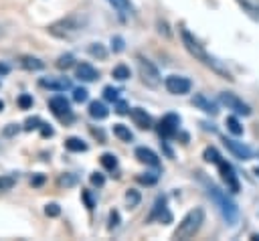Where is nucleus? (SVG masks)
Masks as SVG:
<instances>
[{
  "mask_svg": "<svg viewBox=\"0 0 259 241\" xmlns=\"http://www.w3.org/2000/svg\"><path fill=\"white\" fill-rule=\"evenodd\" d=\"M113 136L119 138L121 142H132V140H134V134H132L130 128L123 126V124H115V126H113Z\"/></svg>",
  "mask_w": 259,
  "mask_h": 241,
  "instance_id": "4be33fe9",
  "label": "nucleus"
},
{
  "mask_svg": "<svg viewBox=\"0 0 259 241\" xmlns=\"http://www.w3.org/2000/svg\"><path fill=\"white\" fill-rule=\"evenodd\" d=\"M103 97H105L107 101H117V99H119V91H117L115 87L107 85V87H103Z\"/></svg>",
  "mask_w": 259,
  "mask_h": 241,
  "instance_id": "72a5a7b5",
  "label": "nucleus"
},
{
  "mask_svg": "<svg viewBox=\"0 0 259 241\" xmlns=\"http://www.w3.org/2000/svg\"><path fill=\"white\" fill-rule=\"evenodd\" d=\"M73 99H75L77 103H83V101L89 99V91H87L85 87H77V89H73Z\"/></svg>",
  "mask_w": 259,
  "mask_h": 241,
  "instance_id": "473e14b6",
  "label": "nucleus"
},
{
  "mask_svg": "<svg viewBox=\"0 0 259 241\" xmlns=\"http://www.w3.org/2000/svg\"><path fill=\"white\" fill-rule=\"evenodd\" d=\"M202 158L206 160V162H212V164H217L223 156L219 154V150L217 148H212V146H208V148H204V152H202Z\"/></svg>",
  "mask_w": 259,
  "mask_h": 241,
  "instance_id": "c756f323",
  "label": "nucleus"
},
{
  "mask_svg": "<svg viewBox=\"0 0 259 241\" xmlns=\"http://www.w3.org/2000/svg\"><path fill=\"white\" fill-rule=\"evenodd\" d=\"M2 109H4V101L0 99V111H2Z\"/></svg>",
  "mask_w": 259,
  "mask_h": 241,
  "instance_id": "3c124183",
  "label": "nucleus"
},
{
  "mask_svg": "<svg viewBox=\"0 0 259 241\" xmlns=\"http://www.w3.org/2000/svg\"><path fill=\"white\" fill-rule=\"evenodd\" d=\"M89 180H91V184H93V186H103V182H105L103 174H99V172H93V174L89 176Z\"/></svg>",
  "mask_w": 259,
  "mask_h": 241,
  "instance_id": "a19ab883",
  "label": "nucleus"
},
{
  "mask_svg": "<svg viewBox=\"0 0 259 241\" xmlns=\"http://www.w3.org/2000/svg\"><path fill=\"white\" fill-rule=\"evenodd\" d=\"M253 172H255V174H257V176H259V166H257V168H255V170H253Z\"/></svg>",
  "mask_w": 259,
  "mask_h": 241,
  "instance_id": "603ef678",
  "label": "nucleus"
},
{
  "mask_svg": "<svg viewBox=\"0 0 259 241\" xmlns=\"http://www.w3.org/2000/svg\"><path fill=\"white\" fill-rule=\"evenodd\" d=\"M81 196H83V200H85V205H87V209H93V207H95V203H93V198H91V194H89V190H83V192H81Z\"/></svg>",
  "mask_w": 259,
  "mask_h": 241,
  "instance_id": "37998d69",
  "label": "nucleus"
},
{
  "mask_svg": "<svg viewBox=\"0 0 259 241\" xmlns=\"http://www.w3.org/2000/svg\"><path fill=\"white\" fill-rule=\"evenodd\" d=\"M18 107H20V109H28V107H32V95H28V93H20V97H18Z\"/></svg>",
  "mask_w": 259,
  "mask_h": 241,
  "instance_id": "f704fd0d",
  "label": "nucleus"
},
{
  "mask_svg": "<svg viewBox=\"0 0 259 241\" xmlns=\"http://www.w3.org/2000/svg\"><path fill=\"white\" fill-rule=\"evenodd\" d=\"M45 213H47L49 217H59V215H61V207H59L57 203H49V205L45 207Z\"/></svg>",
  "mask_w": 259,
  "mask_h": 241,
  "instance_id": "4c0bfd02",
  "label": "nucleus"
},
{
  "mask_svg": "<svg viewBox=\"0 0 259 241\" xmlns=\"http://www.w3.org/2000/svg\"><path fill=\"white\" fill-rule=\"evenodd\" d=\"M42 180H45V176H40V174H38V176H34V178H32V184H34V186H38V184H42Z\"/></svg>",
  "mask_w": 259,
  "mask_h": 241,
  "instance_id": "de8ad7c7",
  "label": "nucleus"
},
{
  "mask_svg": "<svg viewBox=\"0 0 259 241\" xmlns=\"http://www.w3.org/2000/svg\"><path fill=\"white\" fill-rule=\"evenodd\" d=\"M223 142H225L227 150H229L235 158H239V160H251L253 152H251V148H249V146H245L243 142H237V140H233V138H225Z\"/></svg>",
  "mask_w": 259,
  "mask_h": 241,
  "instance_id": "f8f14e48",
  "label": "nucleus"
},
{
  "mask_svg": "<svg viewBox=\"0 0 259 241\" xmlns=\"http://www.w3.org/2000/svg\"><path fill=\"white\" fill-rule=\"evenodd\" d=\"M138 71H140V77H142V83L150 89H158L160 83H162V77L158 73V69L148 61L144 59L142 55H138Z\"/></svg>",
  "mask_w": 259,
  "mask_h": 241,
  "instance_id": "39448f33",
  "label": "nucleus"
},
{
  "mask_svg": "<svg viewBox=\"0 0 259 241\" xmlns=\"http://www.w3.org/2000/svg\"><path fill=\"white\" fill-rule=\"evenodd\" d=\"M156 180H158V174H150V172L138 176V182H142V184H156Z\"/></svg>",
  "mask_w": 259,
  "mask_h": 241,
  "instance_id": "e433bc0d",
  "label": "nucleus"
},
{
  "mask_svg": "<svg viewBox=\"0 0 259 241\" xmlns=\"http://www.w3.org/2000/svg\"><path fill=\"white\" fill-rule=\"evenodd\" d=\"M251 239H255V241H259V233H253V235H251Z\"/></svg>",
  "mask_w": 259,
  "mask_h": 241,
  "instance_id": "8fccbe9b",
  "label": "nucleus"
},
{
  "mask_svg": "<svg viewBox=\"0 0 259 241\" xmlns=\"http://www.w3.org/2000/svg\"><path fill=\"white\" fill-rule=\"evenodd\" d=\"M140 200H142V196H140L138 190H134V188H127V190H125V203H127V209L138 207Z\"/></svg>",
  "mask_w": 259,
  "mask_h": 241,
  "instance_id": "c85d7f7f",
  "label": "nucleus"
},
{
  "mask_svg": "<svg viewBox=\"0 0 259 241\" xmlns=\"http://www.w3.org/2000/svg\"><path fill=\"white\" fill-rule=\"evenodd\" d=\"M178 126H180V117L176 113H166L160 119V124H158V134L162 138H166V140L168 138H174L176 132H178Z\"/></svg>",
  "mask_w": 259,
  "mask_h": 241,
  "instance_id": "9d476101",
  "label": "nucleus"
},
{
  "mask_svg": "<svg viewBox=\"0 0 259 241\" xmlns=\"http://www.w3.org/2000/svg\"><path fill=\"white\" fill-rule=\"evenodd\" d=\"M38 85L45 89H51V91H67V89H71V79H67V77H40Z\"/></svg>",
  "mask_w": 259,
  "mask_h": 241,
  "instance_id": "ddd939ff",
  "label": "nucleus"
},
{
  "mask_svg": "<svg viewBox=\"0 0 259 241\" xmlns=\"http://www.w3.org/2000/svg\"><path fill=\"white\" fill-rule=\"evenodd\" d=\"M164 87H166L168 93H172V95H184V93L190 91L192 83H190L188 77H182V75H168V77L164 79Z\"/></svg>",
  "mask_w": 259,
  "mask_h": 241,
  "instance_id": "6e6552de",
  "label": "nucleus"
},
{
  "mask_svg": "<svg viewBox=\"0 0 259 241\" xmlns=\"http://www.w3.org/2000/svg\"><path fill=\"white\" fill-rule=\"evenodd\" d=\"M57 67H59L61 71H67V69L75 67V57H73L71 53H65V55H61V57L57 59Z\"/></svg>",
  "mask_w": 259,
  "mask_h": 241,
  "instance_id": "a878e982",
  "label": "nucleus"
},
{
  "mask_svg": "<svg viewBox=\"0 0 259 241\" xmlns=\"http://www.w3.org/2000/svg\"><path fill=\"white\" fill-rule=\"evenodd\" d=\"M65 148H67L69 152H87V144H85L81 138H77V136L67 138V140H65Z\"/></svg>",
  "mask_w": 259,
  "mask_h": 241,
  "instance_id": "412c9836",
  "label": "nucleus"
},
{
  "mask_svg": "<svg viewBox=\"0 0 259 241\" xmlns=\"http://www.w3.org/2000/svg\"><path fill=\"white\" fill-rule=\"evenodd\" d=\"M115 111H117V113H127V103L117 99V109H115Z\"/></svg>",
  "mask_w": 259,
  "mask_h": 241,
  "instance_id": "a18cd8bd",
  "label": "nucleus"
},
{
  "mask_svg": "<svg viewBox=\"0 0 259 241\" xmlns=\"http://www.w3.org/2000/svg\"><path fill=\"white\" fill-rule=\"evenodd\" d=\"M130 115H132L134 124H136L138 128H142V130H148V128L152 126V115H150L146 109H142V107L130 109Z\"/></svg>",
  "mask_w": 259,
  "mask_h": 241,
  "instance_id": "f3484780",
  "label": "nucleus"
},
{
  "mask_svg": "<svg viewBox=\"0 0 259 241\" xmlns=\"http://www.w3.org/2000/svg\"><path fill=\"white\" fill-rule=\"evenodd\" d=\"M89 115L93 117V119H105L107 115H109V109H107V105L103 103V101H91L89 103Z\"/></svg>",
  "mask_w": 259,
  "mask_h": 241,
  "instance_id": "a211bd4d",
  "label": "nucleus"
},
{
  "mask_svg": "<svg viewBox=\"0 0 259 241\" xmlns=\"http://www.w3.org/2000/svg\"><path fill=\"white\" fill-rule=\"evenodd\" d=\"M20 65L24 69H28V71H40V69H45V63L38 57H30V55L20 57Z\"/></svg>",
  "mask_w": 259,
  "mask_h": 241,
  "instance_id": "aec40b11",
  "label": "nucleus"
},
{
  "mask_svg": "<svg viewBox=\"0 0 259 241\" xmlns=\"http://www.w3.org/2000/svg\"><path fill=\"white\" fill-rule=\"evenodd\" d=\"M200 180L204 182L206 192H208V196L212 198V203L219 207V211H221L223 219H225L229 225H235V223H237V219H239V207L235 205V200H231V198L227 196V192H225V190H221V188H219L214 182H210L208 178L200 176Z\"/></svg>",
  "mask_w": 259,
  "mask_h": 241,
  "instance_id": "f03ea898",
  "label": "nucleus"
},
{
  "mask_svg": "<svg viewBox=\"0 0 259 241\" xmlns=\"http://www.w3.org/2000/svg\"><path fill=\"white\" fill-rule=\"evenodd\" d=\"M219 101H221L227 109L235 111L237 115H251V107H249L241 97H237V95L231 93V91H223V93L219 95Z\"/></svg>",
  "mask_w": 259,
  "mask_h": 241,
  "instance_id": "423d86ee",
  "label": "nucleus"
},
{
  "mask_svg": "<svg viewBox=\"0 0 259 241\" xmlns=\"http://www.w3.org/2000/svg\"><path fill=\"white\" fill-rule=\"evenodd\" d=\"M225 126H227V130H229L233 136H241V134H243V126H241V122H239L235 115H229V117L225 119Z\"/></svg>",
  "mask_w": 259,
  "mask_h": 241,
  "instance_id": "5701e85b",
  "label": "nucleus"
},
{
  "mask_svg": "<svg viewBox=\"0 0 259 241\" xmlns=\"http://www.w3.org/2000/svg\"><path fill=\"white\" fill-rule=\"evenodd\" d=\"M91 134H93L95 138H99V142H103V140H105V136H103V132H101V130H95V128H91Z\"/></svg>",
  "mask_w": 259,
  "mask_h": 241,
  "instance_id": "49530a36",
  "label": "nucleus"
},
{
  "mask_svg": "<svg viewBox=\"0 0 259 241\" xmlns=\"http://www.w3.org/2000/svg\"><path fill=\"white\" fill-rule=\"evenodd\" d=\"M190 103H192L194 107H198L200 111L208 113V115H217V113H219L217 103H214L212 99H208L206 95H202V93H194V95H192V99H190Z\"/></svg>",
  "mask_w": 259,
  "mask_h": 241,
  "instance_id": "4468645a",
  "label": "nucleus"
},
{
  "mask_svg": "<svg viewBox=\"0 0 259 241\" xmlns=\"http://www.w3.org/2000/svg\"><path fill=\"white\" fill-rule=\"evenodd\" d=\"M87 53H89L91 57H97V59H105V57H107V51H105V47H103L101 43H91V45L87 47Z\"/></svg>",
  "mask_w": 259,
  "mask_h": 241,
  "instance_id": "bb28decb",
  "label": "nucleus"
},
{
  "mask_svg": "<svg viewBox=\"0 0 259 241\" xmlns=\"http://www.w3.org/2000/svg\"><path fill=\"white\" fill-rule=\"evenodd\" d=\"M57 182H59V186H65V188H67V186L77 184V176H75V174H71V172H65V174H61V176H59V180H57Z\"/></svg>",
  "mask_w": 259,
  "mask_h": 241,
  "instance_id": "7c9ffc66",
  "label": "nucleus"
},
{
  "mask_svg": "<svg viewBox=\"0 0 259 241\" xmlns=\"http://www.w3.org/2000/svg\"><path fill=\"white\" fill-rule=\"evenodd\" d=\"M180 36H182V45H184V49L196 59V61H200L202 65H206V67H210L214 73H219L223 79H229V81H233V75H231V71L219 61V59H214L212 55H208V51L200 45V41L194 36V34H190L186 28H182L180 30Z\"/></svg>",
  "mask_w": 259,
  "mask_h": 241,
  "instance_id": "f257e3e1",
  "label": "nucleus"
},
{
  "mask_svg": "<svg viewBox=\"0 0 259 241\" xmlns=\"http://www.w3.org/2000/svg\"><path fill=\"white\" fill-rule=\"evenodd\" d=\"M117 225H119V213L117 211H111L109 213V229H113Z\"/></svg>",
  "mask_w": 259,
  "mask_h": 241,
  "instance_id": "79ce46f5",
  "label": "nucleus"
},
{
  "mask_svg": "<svg viewBox=\"0 0 259 241\" xmlns=\"http://www.w3.org/2000/svg\"><path fill=\"white\" fill-rule=\"evenodd\" d=\"M83 26H85V20H83L81 16L69 14V16H65V18H59V20L51 22V24L47 26V30H49V34L55 36V38L73 41V38H77V36L81 34Z\"/></svg>",
  "mask_w": 259,
  "mask_h": 241,
  "instance_id": "7ed1b4c3",
  "label": "nucleus"
},
{
  "mask_svg": "<svg viewBox=\"0 0 259 241\" xmlns=\"http://www.w3.org/2000/svg\"><path fill=\"white\" fill-rule=\"evenodd\" d=\"M75 75H77L79 81H85V83H91V81L99 79V71L89 63H77L75 65Z\"/></svg>",
  "mask_w": 259,
  "mask_h": 241,
  "instance_id": "2eb2a0df",
  "label": "nucleus"
},
{
  "mask_svg": "<svg viewBox=\"0 0 259 241\" xmlns=\"http://www.w3.org/2000/svg\"><path fill=\"white\" fill-rule=\"evenodd\" d=\"M117 12H119V16L121 18H125V16H132L134 14V4L130 2V0H107Z\"/></svg>",
  "mask_w": 259,
  "mask_h": 241,
  "instance_id": "6ab92c4d",
  "label": "nucleus"
},
{
  "mask_svg": "<svg viewBox=\"0 0 259 241\" xmlns=\"http://www.w3.org/2000/svg\"><path fill=\"white\" fill-rule=\"evenodd\" d=\"M148 223H152V221H172V215L168 213V207H166V196L164 194H158L156 196V200H154V207H152V211H150V215H148V219H146Z\"/></svg>",
  "mask_w": 259,
  "mask_h": 241,
  "instance_id": "9b49d317",
  "label": "nucleus"
},
{
  "mask_svg": "<svg viewBox=\"0 0 259 241\" xmlns=\"http://www.w3.org/2000/svg\"><path fill=\"white\" fill-rule=\"evenodd\" d=\"M49 107H51V111H53L61 122H71V119H73L71 105H69V101H67L63 95L51 97V99H49Z\"/></svg>",
  "mask_w": 259,
  "mask_h": 241,
  "instance_id": "1a4fd4ad",
  "label": "nucleus"
},
{
  "mask_svg": "<svg viewBox=\"0 0 259 241\" xmlns=\"http://www.w3.org/2000/svg\"><path fill=\"white\" fill-rule=\"evenodd\" d=\"M14 184H16V178L14 176H0V192L12 190Z\"/></svg>",
  "mask_w": 259,
  "mask_h": 241,
  "instance_id": "2f4dec72",
  "label": "nucleus"
},
{
  "mask_svg": "<svg viewBox=\"0 0 259 241\" xmlns=\"http://www.w3.org/2000/svg\"><path fill=\"white\" fill-rule=\"evenodd\" d=\"M237 2L247 10V14L259 16V0H237Z\"/></svg>",
  "mask_w": 259,
  "mask_h": 241,
  "instance_id": "cd10ccee",
  "label": "nucleus"
},
{
  "mask_svg": "<svg viewBox=\"0 0 259 241\" xmlns=\"http://www.w3.org/2000/svg\"><path fill=\"white\" fill-rule=\"evenodd\" d=\"M38 130H40V136H42V138H51V136L55 134V130H53V128H51L49 124H42V122H40Z\"/></svg>",
  "mask_w": 259,
  "mask_h": 241,
  "instance_id": "ea45409f",
  "label": "nucleus"
},
{
  "mask_svg": "<svg viewBox=\"0 0 259 241\" xmlns=\"http://www.w3.org/2000/svg\"><path fill=\"white\" fill-rule=\"evenodd\" d=\"M217 166H219V172H221L223 182L227 184V190H231V192H239V190H241V184H239V178H237L235 168H233L227 160H223V158L217 162Z\"/></svg>",
  "mask_w": 259,
  "mask_h": 241,
  "instance_id": "0eeeda50",
  "label": "nucleus"
},
{
  "mask_svg": "<svg viewBox=\"0 0 259 241\" xmlns=\"http://www.w3.org/2000/svg\"><path fill=\"white\" fill-rule=\"evenodd\" d=\"M18 132V126L16 124H8L6 128H4V136H14Z\"/></svg>",
  "mask_w": 259,
  "mask_h": 241,
  "instance_id": "c03bdc74",
  "label": "nucleus"
},
{
  "mask_svg": "<svg viewBox=\"0 0 259 241\" xmlns=\"http://www.w3.org/2000/svg\"><path fill=\"white\" fill-rule=\"evenodd\" d=\"M8 71H10V67L6 63H0V75H6Z\"/></svg>",
  "mask_w": 259,
  "mask_h": 241,
  "instance_id": "09e8293b",
  "label": "nucleus"
},
{
  "mask_svg": "<svg viewBox=\"0 0 259 241\" xmlns=\"http://www.w3.org/2000/svg\"><path fill=\"white\" fill-rule=\"evenodd\" d=\"M134 154H136V158H138L142 164H146V166H152V168H158V166H160V158H158V154H156L154 150L146 148V146L136 148Z\"/></svg>",
  "mask_w": 259,
  "mask_h": 241,
  "instance_id": "dca6fc26",
  "label": "nucleus"
},
{
  "mask_svg": "<svg viewBox=\"0 0 259 241\" xmlns=\"http://www.w3.org/2000/svg\"><path fill=\"white\" fill-rule=\"evenodd\" d=\"M111 75H113V79H117V81H125V79L132 77V71H130L127 65H115L113 71H111Z\"/></svg>",
  "mask_w": 259,
  "mask_h": 241,
  "instance_id": "393cba45",
  "label": "nucleus"
},
{
  "mask_svg": "<svg viewBox=\"0 0 259 241\" xmlns=\"http://www.w3.org/2000/svg\"><path fill=\"white\" fill-rule=\"evenodd\" d=\"M38 126H40V119H38V117H28V119L24 122V130H26V132L38 130Z\"/></svg>",
  "mask_w": 259,
  "mask_h": 241,
  "instance_id": "58836bf2",
  "label": "nucleus"
},
{
  "mask_svg": "<svg viewBox=\"0 0 259 241\" xmlns=\"http://www.w3.org/2000/svg\"><path fill=\"white\" fill-rule=\"evenodd\" d=\"M111 49H113V53H121L123 49H125V43H123V38L121 36H111Z\"/></svg>",
  "mask_w": 259,
  "mask_h": 241,
  "instance_id": "c9c22d12",
  "label": "nucleus"
},
{
  "mask_svg": "<svg viewBox=\"0 0 259 241\" xmlns=\"http://www.w3.org/2000/svg\"><path fill=\"white\" fill-rule=\"evenodd\" d=\"M101 166L105 168V170H109V172H113V170H117V158L111 154V152H105V154H101Z\"/></svg>",
  "mask_w": 259,
  "mask_h": 241,
  "instance_id": "b1692460",
  "label": "nucleus"
},
{
  "mask_svg": "<svg viewBox=\"0 0 259 241\" xmlns=\"http://www.w3.org/2000/svg\"><path fill=\"white\" fill-rule=\"evenodd\" d=\"M202 223H204V211H202L200 207H194V209H190V211L182 217V221H180L178 227L174 229L172 237H174V239H180V241L192 239V237L200 231Z\"/></svg>",
  "mask_w": 259,
  "mask_h": 241,
  "instance_id": "20e7f679",
  "label": "nucleus"
}]
</instances>
